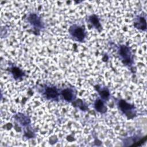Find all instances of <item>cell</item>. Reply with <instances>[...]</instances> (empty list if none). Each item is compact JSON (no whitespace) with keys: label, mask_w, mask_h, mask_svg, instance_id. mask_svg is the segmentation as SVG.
Returning <instances> with one entry per match:
<instances>
[{"label":"cell","mask_w":147,"mask_h":147,"mask_svg":"<svg viewBox=\"0 0 147 147\" xmlns=\"http://www.w3.org/2000/svg\"><path fill=\"white\" fill-rule=\"evenodd\" d=\"M29 22L36 28H41L42 23L40 18L36 14H30L28 18Z\"/></svg>","instance_id":"5b68a950"},{"label":"cell","mask_w":147,"mask_h":147,"mask_svg":"<svg viewBox=\"0 0 147 147\" xmlns=\"http://www.w3.org/2000/svg\"><path fill=\"white\" fill-rule=\"evenodd\" d=\"M119 55L124 64L131 65L132 63V55L127 47L125 45L121 46L119 48Z\"/></svg>","instance_id":"3957f363"},{"label":"cell","mask_w":147,"mask_h":147,"mask_svg":"<svg viewBox=\"0 0 147 147\" xmlns=\"http://www.w3.org/2000/svg\"><path fill=\"white\" fill-rule=\"evenodd\" d=\"M69 33L74 40L77 41L82 42L84 40L86 36L84 29L79 25H72L69 29Z\"/></svg>","instance_id":"6da1fadb"},{"label":"cell","mask_w":147,"mask_h":147,"mask_svg":"<svg viewBox=\"0 0 147 147\" xmlns=\"http://www.w3.org/2000/svg\"><path fill=\"white\" fill-rule=\"evenodd\" d=\"M98 93L102 100H107L110 96V93L109 90L105 88H102L100 90H98Z\"/></svg>","instance_id":"8fae6325"},{"label":"cell","mask_w":147,"mask_h":147,"mask_svg":"<svg viewBox=\"0 0 147 147\" xmlns=\"http://www.w3.org/2000/svg\"><path fill=\"white\" fill-rule=\"evenodd\" d=\"M89 21L95 27V29H96L100 31L102 29V26L100 24V22L99 21L98 18L96 16L93 14L89 17Z\"/></svg>","instance_id":"ba28073f"},{"label":"cell","mask_w":147,"mask_h":147,"mask_svg":"<svg viewBox=\"0 0 147 147\" xmlns=\"http://www.w3.org/2000/svg\"><path fill=\"white\" fill-rule=\"evenodd\" d=\"M11 73L13 75V77L16 79L21 78L24 75L22 71L20 68H18L17 67H14L11 68Z\"/></svg>","instance_id":"30bf717a"},{"label":"cell","mask_w":147,"mask_h":147,"mask_svg":"<svg viewBox=\"0 0 147 147\" xmlns=\"http://www.w3.org/2000/svg\"><path fill=\"white\" fill-rule=\"evenodd\" d=\"M61 94L63 97L64 99L68 102H71L74 99V93L73 90L70 88L64 89L61 91Z\"/></svg>","instance_id":"8992f818"},{"label":"cell","mask_w":147,"mask_h":147,"mask_svg":"<svg viewBox=\"0 0 147 147\" xmlns=\"http://www.w3.org/2000/svg\"><path fill=\"white\" fill-rule=\"evenodd\" d=\"M94 107L97 111L100 113H105L107 110V108L105 105L103 101L100 99H98L95 102Z\"/></svg>","instance_id":"52a82bcc"},{"label":"cell","mask_w":147,"mask_h":147,"mask_svg":"<svg viewBox=\"0 0 147 147\" xmlns=\"http://www.w3.org/2000/svg\"><path fill=\"white\" fill-rule=\"evenodd\" d=\"M134 26L138 29L141 30H145L146 27L145 19L142 17H138L136 18V21H135Z\"/></svg>","instance_id":"9c48e42d"},{"label":"cell","mask_w":147,"mask_h":147,"mask_svg":"<svg viewBox=\"0 0 147 147\" xmlns=\"http://www.w3.org/2000/svg\"><path fill=\"white\" fill-rule=\"evenodd\" d=\"M118 105L119 109L129 118H132L136 116V111L133 105L128 103L124 100H119Z\"/></svg>","instance_id":"7a4b0ae2"},{"label":"cell","mask_w":147,"mask_h":147,"mask_svg":"<svg viewBox=\"0 0 147 147\" xmlns=\"http://www.w3.org/2000/svg\"><path fill=\"white\" fill-rule=\"evenodd\" d=\"M44 93L47 99L51 100H57L59 92L55 87H47L44 90Z\"/></svg>","instance_id":"277c9868"}]
</instances>
